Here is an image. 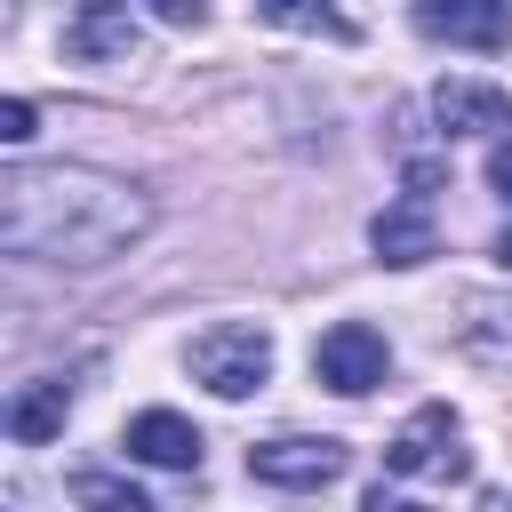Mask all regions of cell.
Instances as JSON below:
<instances>
[{
  "label": "cell",
  "instance_id": "cell-1",
  "mask_svg": "<svg viewBox=\"0 0 512 512\" xmlns=\"http://www.w3.org/2000/svg\"><path fill=\"white\" fill-rule=\"evenodd\" d=\"M152 232V200L104 168H8L0 176V248L32 264L96 272Z\"/></svg>",
  "mask_w": 512,
  "mask_h": 512
},
{
  "label": "cell",
  "instance_id": "cell-2",
  "mask_svg": "<svg viewBox=\"0 0 512 512\" xmlns=\"http://www.w3.org/2000/svg\"><path fill=\"white\" fill-rule=\"evenodd\" d=\"M192 376L216 392V400H248L264 376H272V336L256 320H216L208 336H192Z\"/></svg>",
  "mask_w": 512,
  "mask_h": 512
},
{
  "label": "cell",
  "instance_id": "cell-3",
  "mask_svg": "<svg viewBox=\"0 0 512 512\" xmlns=\"http://www.w3.org/2000/svg\"><path fill=\"white\" fill-rule=\"evenodd\" d=\"M384 368H392V344H384L368 320H336V328L312 344V376H320L328 392H344V400L376 392V384H384Z\"/></svg>",
  "mask_w": 512,
  "mask_h": 512
},
{
  "label": "cell",
  "instance_id": "cell-4",
  "mask_svg": "<svg viewBox=\"0 0 512 512\" xmlns=\"http://www.w3.org/2000/svg\"><path fill=\"white\" fill-rule=\"evenodd\" d=\"M384 472H432V480H464V472H472V456H464V440H456V416H448L440 400H424V408H416V416L392 432Z\"/></svg>",
  "mask_w": 512,
  "mask_h": 512
},
{
  "label": "cell",
  "instance_id": "cell-5",
  "mask_svg": "<svg viewBox=\"0 0 512 512\" xmlns=\"http://www.w3.org/2000/svg\"><path fill=\"white\" fill-rule=\"evenodd\" d=\"M248 472H256L264 488H328V480L344 472V440H304V432L256 440V448H248Z\"/></svg>",
  "mask_w": 512,
  "mask_h": 512
},
{
  "label": "cell",
  "instance_id": "cell-6",
  "mask_svg": "<svg viewBox=\"0 0 512 512\" xmlns=\"http://www.w3.org/2000/svg\"><path fill=\"white\" fill-rule=\"evenodd\" d=\"M432 120H440V136H488V128L512 136V96L496 80H440L432 88Z\"/></svg>",
  "mask_w": 512,
  "mask_h": 512
},
{
  "label": "cell",
  "instance_id": "cell-7",
  "mask_svg": "<svg viewBox=\"0 0 512 512\" xmlns=\"http://www.w3.org/2000/svg\"><path fill=\"white\" fill-rule=\"evenodd\" d=\"M368 248L384 256V264H424V256H440V224H432V200H392L376 224H368Z\"/></svg>",
  "mask_w": 512,
  "mask_h": 512
},
{
  "label": "cell",
  "instance_id": "cell-8",
  "mask_svg": "<svg viewBox=\"0 0 512 512\" xmlns=\"http://www.w3.org/2000/svg\"><path fill=\"white\" fill-rule=\"evenodd\" d=\"M128 456H144V464H160V472H192L200 464V432L176 416V408H144V416H128Z\"/></svg>",
  "mask_w": 512,
  "mask_h": 512
},
{
  "label": "cell",
  "instance_id": "cell-9",
  "mask_svg": "<svg viewBox=\"0 0 512 512\" xmlns=\"http://www.w3.org/2000/svg\"><path fill=\"white\" fill-rule=\"evenodd\" d=\"M128 48H136V16L112 8V0H88V8L64 24V56H80V64H120Z\"/></svg>",
  "mask_w": 512,
  "mask_h": 512
},
{
  "label": "cell",
  "instance_id": "cell-10",
  "mask_svg": "<svg viewBox=\"0 0 512 512\" xmlns=\"http://www.w3.org/2000/svg\"><path fill=\"white\" fill-rule=\"evenodd\" d=\"M416 32H432V40H464V48H504L512 40V8L504 0H488V8H440V0H424L416 8Z\"/></svg>",
  "mask_w": 512,
  "mask_h": 512
},
{
  "label": "cell",
  "instance_id": "cell-11",
  "mask_svg": "<svg viewBox=\"0 0 512 512\" xmlns=\"http://www.w3.org/2000/svg\"><path fill=\"white\" fill-rule=\"evenodd\" d=\"M64 416H72V384L40 376V384H24V392L8 400V440L40 448V440H56V432H64Z\"/></svg>",
  "mask_w": 512,
  "mask_h": 512
},
{
  "label": "cell",
  "instance_id": "cell-12",
  "mask_svg": "<svg viewBox=\"0 0 512 512\" xmlns=\"http://www.w3.org/2000/svg\"><path fill=\"white\" fill-rule=\"evenodd\" d=\"M72 496H80L88 512H152V496H144V488H128V480H112V472H80V480H72Z\"/></svg>",
  "mask_w": 512,
  "mask_h": 512
},
{
  "label": "cell",
  "instance_id": "cell-13",
  "mask_svg": "<svg viewBox=\"0 0 512 512\" xmlns=\"http://www.w3.org/2000/svg\"><path fill=\"white\" fill-rule=\"evenodd\" d=\"M0 144H32V104H24V96L0 104Z\"/></svg>",
  "mask_w": 512,
  "mask_h": 512
},
{
  "label": "cell",
  "instance_id": "cell-14",
  "mask_svg": "<svg viewBox=\"0 0 512 512\" xmlns=\"http://www.w3.org/2000/svg\"><path fill=\"white\" fill-rule=\"evenodd\" d=\"M488 184H496V200L512 208V136H496V152H488Z\"/></svg>",
  "mask_w": 512,
  "mask_h": 512
},
{
  "label": "cell",
  "instance_id": "cell-15",
  "mask_svg": "<svg viewBox=\"0 0 512 512\" xmlns=\"http://www.w3.org/2000/svg\"><path fill=\"white\" fill-rule=\"evenodd\" d=\"M160 24H208L200 0H160Z\"/></svg>",
  "mask_w": 512,
  "mask_h": 512
},
{
  "label": "cell",
  "instance_id": "cell-16",
  "mask_svg": "<svg viewBox=\"0 0 512 512\" xmlns=\"http://www.w3.org/2000/svg\"><path fill=\"white\" fill-rule=\"evenodd\" d=\"M368 512H424V504H408V496H384V488H368Z\"/></svg>",
  "mask_w": 512,
  "mask_h": 512
},
{
  "label": "cell",
  "instance_id": "cell-17",
  "mask_svg": "<svg viewBox=\"0 0 512 512\" xmlns=\"http://www.w3.org/2000/svg\"><path fill=\"white\" fill-rule=\"evenodd\" d=\"M496 264H504V272H512V232H496Z\"/></svg>",
  "mask_w": 512,
  "mask_h": 512
},
{
  "label": "cell",
  "instance_id": "cell-18",
  "mask_svg": "<svg viewBox=\"0 0 512 512\" xmlns=\"http://www.w3.org/2000/svg\"><path fill=\"white\" fill-rule=\"evenodd\" d=\"M488 512H512V504H488Z\"/></svg>",
  "mask_w": 512,
  "mask_h": 512
}]
</instances>
